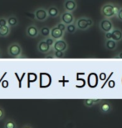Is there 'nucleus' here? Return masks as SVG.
<instances>
[{
    "label": "nucleus",
    "instance_id": "nucleus-1",
    "mask_svg": "<svg viewBox=\"0 0 122 128\" xmlns=\"http://www.w3.org/2000/svg\"><path fill=\"white\" fill-rule=\"evenodd\" d=\"M120 8V7L119 5L113 4V2H106L101 8V13L104 18L110 19L113 17H115Z\"/></svg>",
    "mask_w": 122,
    "mask_h": 128
},
{
    "label": "nucleus",
    "instance_id": "nucleus-2",
    "mask_svg": "<svg viewBox=\"0 0 122 128\" xmlns=\"http://www.w3.org/2000/svg\"><path fill=\"white\" fill-rule=\"evenodd\" d=\"M23 50H22L21 46L17 42L11 43L8 47V54L12 58H21Z\"/></svg>",
    "mask_w": 122,
    "mask_h": 128
},
{
    "label": "nucleus",
    "instance_id": "nucleus-3",
    "mask_svg": "<svg viewBox=\"0 0 122 128\" xmlns=\"http://www.w3.org/2000/svg\"><path fill=\"white\" fill-rule=\"evenodd\" d=\"M75 22H76V26H77V30H81V31L87 30L89 28H91V26H93V23H94L92 19L84 18V17L78 18Z\"/></svg>",
    "mask_w": 122,
    "mask_h": 128
},
{
    "label": "nucleus",
    "instance_id": "nucleus-4",
    "mask_svg": "<svg viewBox=\"0 0 122 128\" xmlns=\"http://www.w3.org/2000/svg\"><path fill=\"white\" fill-rule=\"evenodd\" d=\"M68 49V44L64 39H59L56 40L54 42V44L51 47L52 50H57V51H62V52H66Z\"/></svg>",
    "mask_w": 122,
    "mask_h": 128
},
{
    "label": "nucleus",
    "instance_id": "nucleus-5",
    "mask_svg": "<svg viewBox=\"0 0 122 128\" xmlns=\"http://www.w3.org/2000/svg\"><path fill=\"white\" fill-rule=\"evenodd\" d=\"M99 26H100V29L101 30V32H105V33L111 32L114 28L113 22L110 19H108V18L101 19L99 23Z\"/></svg>",
    "mask_w": 122,
    "mask_h": 128
},
{
    "label": "nucleus",
    "instance_id": "nucleus-6",
    "mask_svg": "<svg viewBox=\"0 0 122 128\" xmlns=\"http://www.w3.org/2000/svg\"><path fill=\"white\" fill-rule=\"evenodd\" d=\"M34 18L38 22H44L47 19L48 15L47 9L44 8H38L34 10Z\"/></svg>",
    "mask_w": 122,
    "mask_h": 128
},
{
    "label": "nucleus",
    "instance_id": "nucleus-7",
    "mask_svg": "<svg viewBox=\"0 0 122 128\" xmlns=\"http://www.w3.org/2000/svg\"><path fill=\"white\" fill-rule=\"evenodd\" d=\"M61 22H63L65 25H69V24L75 22V17L72 12H62L61 14Z\"/></svg>",
    "mask_w": 122,
    "mask_h": 128
},
{
    "label": "nucleus",
    "instance_id": "nucleus-8",
    "mask_svg": "<svg viewBox=\"0 0 122 128\" xmlns=\"http://www.w3.org/2000/svg\"><path fill=\"white\" fill-rule=\"evenodd\" d=\"M26 35L30 38H36L39 36V28L34 24H31L26 29Z\"/></svg>",
    "mask_w": 122,
    "mask_h": 128
},
{
    "label": "nucleus",
    "instance_id": "nucleus-9",
    "mask_svg": "<svg viewBox=\"0 0 122 128\" xmlns=\"http://www.w3.org/2000/svg\"><path fill=\"white\" fill-rule=\"evenodd\" d=\"M63 8L66 12H73L77 9V4L75 0H65V2L63 4Z\"/></svg>",
    "mask_w": 122,
    "mask_h": 128
},
{
    "label": "nucleus",
    "instance_id": "nucleus-10",
    "mask_svg": "<svg viewBox=\"0 0 122 128\" xmlns=\"http://www.w3.org/2000/svg\"><path fill=\"white\" fill-rule=\"evenodd\" d=\"M37 50H38L40 53L47 54V53H49L51 51V47L50 46H48L47 44V42H46L44 40H40L38 43H37Z\"/></svg>",
    "mask_w": 122,
    "mask_h": 128
},
{
    "label": "nucleus",
    "instance_id": "nucleus-11",
    "mask_svg": "<svg viewBox=\"0 0 122 128\" xmlns=\"http://www.w3.org/2000/svg\"><path fill=\"white\" fill-rule=\"evenodd\" d=\"M64 34L65 32H62L61 30H59L56 26H53V28H51V31H50V36L54 40H59V39H62V37L64 36Z\"/></svg>",
    "mask_w": 122,
    "mask_h": 128
},
{
    "label": "nucleus",
    "instance_id": "nucleus-12",
    "mask_svg": "<svg viewBox=\"0 0 122 128\" xmlns=\"http://www.w3.org/2000/svg\"><path fill=\"white\" fill-rule=\"evenodd\" d=\"M100 111L103 114H107L111 112L112 110V105L111 103L107 102V101H101L100 102Z\"/></svg>",
    "mask_w": 122,
    "mask_h": 128
},
{
    "label": "nucleus",
    "instance_id": "nucleus-13",
    "mask_svg": "<svg viewBox=\"0 0 122 128\" xmlns=\"http://www.w3.org/2000/svg\"><path fill=\"white\" fill-rule=\"evenodd\" d=\"M111 33V39L114 40L116 42H120L122 40V31L119 28H113V30L110 32Z\"/></svg>",
    "mask_w": 122,
    "mask_h": 128
},
{
    "label": "nucleus",
    "instance_id": "nucleus-14",
    "mask_svg": "<svg viewBox=\"0 0 122 128\" xmlns=\"http://www.w3.org/2000/svg\"><path fill=\"white\" fill-rule=\"evenodd\" d=\"M8 26L12 29L13 28H16L18 25V19L15 15H10L7 18Z\"/></svg>",
    "mask_w": 122,
    "mask_h": 128
},
{
    "label": "nucleus",
    "instance_id": "nucleus-15",
    "mask_svg": "<svg viewBox=\"0 0 122 128\" xmlns=\"http://www.w3.org/2000/svg\"><path fill=\"white\" fill-rule=\"evenodd\" d=\"M47 12L48 17H50V18H57L58 16L60 15L59 9L56 6H50L47 9Z\"/></svg>",
    "mask_w": 122,
    "mask_h": 128
},
{
    "label": "nucleus",
    "instance_id": "nucleus-16",
    "mask_svg": "<svg viewBox=\"0 0 122 128\" xmlns=\"http://www.w3.org/2000/svg\"><path fill=\"white\" fill-rule=\"evenodd\" d=\"M105 47L109 50H114L117 48V42L112 39L106 40L105 42Z\"/></svg>",
    "mask_w": 122,
    "mask_h": 128
},
{
    "label": "nucleus",
    "instance_id": "nucleus-17",
    "mask_svg": "<svg viewBox=\"0 0 122 128\" xmlns=\"http://www.w3.org/2000/svg\"><path fill=\"white\" fill-rule=\"evenodd\" d=\"M101 99L100 98H97V99H91V98H87V99H85L84 100V105L86 106V108H92L94 105L96 104H98L101 102Z\"/></svg>",
    "mask_w": 122,
    "mask_h": 128
},
{
    "label": "nucleus",
    "instance_id": "nucleus-18",
    "mask_svg": "<svg viewBox=\"0 0 122 128\" xmlns=\"http://www.w3.org/2000/svg\"><path fill=\"white\" fill-rule=\"evenodd\" d=\"M11 32V28L9 26H0V36L1 37H7L9 36Z\"/></svg>",
    "mask_w": 122,
    "mask_h": 128
},
{
    "label": "nucleus",
    "instance_id": "nucleus-19",
    "mask_svg": "<svg viewBox=\"0 0 122 128\" xmlns=\"http://www.w3.org/2000/svg\"><path fill=\"white\" fill-rule=\"evenodd\" d=\"M4 128H18V125L13 119L8 118L4 122Z\"/></svg>",
    "mask_w": 122,
    "mask_h": 128
},
{
    "label": "nucleus",
    "instance_id": "nucleus-20",
    "mask_svg": "<svg viewBox=\"0 0 122 128\" xmlns=\"http://www.w3.org/2000/svg\"><path fill=\"white\" fill-rule=\"evenodd\" d=\"M50 31L51 28L47 26H44L39 29V35H41L43 37H47L50 36Z\"/></svg>",
    "mask_w": 122,
    "mask_h": 128
},
{
    "label": "nucleus",
    "instance_id": "nucleus-21",
    "mask_svg": "<svg viewBox=\"0 0 122 128\" xmlns=\"http://www.w3.org/2000/svg\"><path fill=\"white\" fill-rule=\"evenodd\" d=\"M76 22V21H75ZM77 26H76V22H73L69 24V25H67V28H66V32L69 34H73L77 32Z\"/></svg>",
    "mask_w": 122,
    "mask_h": 128
},
{
    "label": "nucleus",
    "instance_id": "nucleus-22",
    "mask_svg": "<svg viewBox=\"0 0 122 128\" xmlns=\"http://www.w3.org/2000/svg\"><path fill=\"white\" fill-rule=\"evenodd\" d=\"M52 54H53L54 58H56V59H62V58H65V52H62V51L53 50Z\"/></svg>",
    "mask_w": 122,
    "mask_h": 128
},
{
    "label": "nucleus",
    "instance_id": "nucleus-23",
    "mask_svg": "<svg viewBox=\"0 0 122 128\" xmlns=\"http://www.w3.org/2000/svg\"><path fill=\"white\" fill-rule=\"evenodd\" d=\"M56 26L57 28L59 30H61L62 32H66V28H67V25H65V24L63 22H58L57 24L56 25Z\"/></svg>",
    "mask_w": 122,
    "mask_h": 128
},
{
    "label": "nucleus",
    "instance_id": "nucleus-24",
    "mask_svg": "<svg viewBox=\"0 0 122 128\" xmlns=\"http://www.w3.org/2000/svg\"><path fill=\"white\" fill-rule=\"evenodd\" d=\"M44 40L46 42H47V44L48 45V46H50L51 47H52V46H53V44H54V42H55V40L54 39H52L50 36H47V37H45V39H44Z\"/></svg>",
    "mask_w": 122,
    "mask_h": 128
},
{
    "label": "nucleus",
    "instance_id": "nucleus-25",
    "mask_svg": "<svg viewBox=\"0 0 122 128\" xmlns=\"http://www.w3.org/2000/svg\"><path fill=\"white\" fill-rule=\"evenodd\" d=\"M115 17L117 18V19H118L119 21L122 22V7L120 8V9H119V12H117V14H116Z\"/></svg>",
    "mask_w": 122,
    "mask_h": 128
},
{
    "label": "nucleus",
    "instance_id": "nucleus-26",
    "mask_svg": "<svg viewBox=\"0 0 122 128\" xmlns=\"http://www.w3.org/2000/svg\"><path fill=\"white\" fill-rule=\"evenodd\" d=\"M7 18H0V26H7Z\"/></svg>",
    "mask_w": 122,
    "mask_h": 128
},
{
    "label": "nucleus",
    "instance_id": "nucleus-27",
    "mask_svg": "<svg viewBox=\"0 0 122 128\" xmlns=\"http://www.w3.org/2000/svg\"><path fill=\"white\" fill-rule=\"evenodd\" d=\"M5 116V111L2 107H0V121L3 120Z\"/></svg>",
    "mask_w": 122,
    "mask_h": 128
},
{
    "label": "nucleus",
    "instance_id": "nucleus-28",
    "mask_svg": "<svg viewBox=\"0 0 122 128\" xmlns=\"http://www.w3.org/2000/svg\"><path fill=\"white\" fill-rule=\"evenodd\" d=\"M105 40H109V39H111V33L110 32H106V33H105Z\"/></svg>",
    "mask_w": 122,
    "mask_h": 128
},
{
    "label": "nucleus",
    "instance_id": "nucleus-29",
    "mask_svg": "<svg viewBox=\"0 0 122 128\" xmlns=\"http://www.w3.org/2000/svg\"><path fill=\"white\" fill-rule=\"evenodd\" d=\"M115 58H117V59H122V51H120V53H118L117 55L115 56Z\"/></svg>",
    "mask_w": 122,
    "mask_h": 128
},
{
    "label": "nucleus",
    "instance_id": "nucleus-30",
    "mask_svg": "<svg viewBox=\"0 0 122 128\" xmlns=\"http://www.w3.org/2000/svg\"><path fill=\"white\" fill-rule=\"evenodd\" d=\"M22 128H32V126L29 124H26V125H24V126H23Z\"/></svg>",
    "mask_w": 122,
    "mask_h": 128
},
{
    "label": "nucleus",
    "instance_id": "nucleus-31",
    "mask_svg": "<svg viewBox=\"0 0 122 128\" xmlns=\"http://www.w3.org/2000/svg\"><path fill=\"white\" fill-rule=\"evenodd\" d=\"M45 58H54V56H53V54L51 53V55H48L47 56H45Z\"/></svg>",
    "mask_w": 122,
    "mask_h": 128
},
{
    "label": "nucleus",
    "instance_id": "nucleus-32",
    "mask_svg": "<svg viewBox=\"0 0 122 128\" xmlns=\"http://www.w3.org/2000/svg\"><path fill=\"white\" fill-rule=\"evenodd\" d=\"M2 57H3V54H2L1 50H0V58H2Z\"/></svg>",
    "mask_w": 122,
    "mask_h": 128
}]
</instances>
